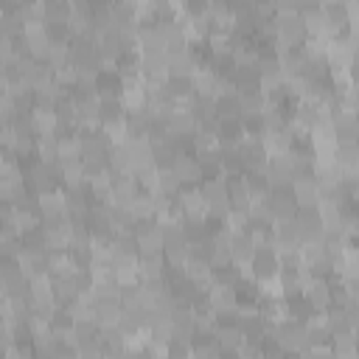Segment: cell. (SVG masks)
<instances>
[{
	"instance_id": "6da1fadb",
	"label": "cell",
	"mask_w": 359,
	"mask_h": 359,
	"mask_svg": "<svg viewBox=\"0 0 359 359\" xmlns=\"http://www.w3.org/2000/svg\"><path fill=\"white\" fill-rule=\"evenodd\" d=\"M275 42H272V50L275 53H283L289 48H300L306 42V25L300 20L297 11H289V14H275Z\"/></svg>"
},
{
	"instance_id": "7a4b0ae2",
	"label": "cell",
	"mask_w": 359,
	"mask_h": 359,
	"mask_svg": "<svg viewBox=\"0 0 359 359\" xmlns=\"http://www.w3.org/2000/svg\"><path fill=\"white\" fill-rule=\"evenodd\" d=\"M135 244H137V255H157L163 252V227L157 219H146V222H135Z\"/></svg>"
},
{
	"instance_id": "3957f363",
	"label": "cell",
	"mask_w": 359,
	"mask_h": 359,
	"mask_svg": "<svg viewBox=\"0 0 359 359\" xmlns=\"http://www.w3.org/2000/svg\"><path fill=\"white\" fill-rule=\"evenodd\" d=\"M36 210H39V219H42V224L67 219V199H65V191H62V185H59V188H53V191L36 194Z\"/></svg>"
},
{
	"instance_id": "277c9868",
	"label": "cell",
	"mask_w": 359,
	"mask_h": 359,
	"mask_svg": "<svg viewBox=\"0 0 359 359\" xmlns=\"http://www.w3.org/2000/svg\"><path fill=\"white\" fill-rule=\"evenodd\" d=\"M238 157H241V165H244V174H264L269 157L261 146V140H252V137H244L238 146H236Z\"/></svg>"
},
{
	"instance_id": "5b68a950",
	"label": "cell",
	"mask_w": 359,
	"mask_h": 359,
	"mask_svg": "<svg viewBox=\"0 0 359 359\" xmlns=\"http://www.w3.org/2000/svg\"><path fill=\"white\" fill-rule=\"evenodd\" d=\"M168 168L180 180L182 188H194V185L202 182V168H199V160L194 157V151H180Z\"/></svg>"
},
{
	"instance_id": "8992f818",
	"label": "cell",
	"mask_w": 359,
	"mask_h": 359,
	"mask_svg": "<svg viewBox=\"0 0 359 359\" xmlns=\"http://www.w3.org/2000/svg\"><path fill=\"white\" fill-rule=\"evenodd\" d=\"M289 194H292V199H294L297 208H314L320 202L317 177L314 174H294L292 185H289Z\"/></svg>"
},
{
	"instance_id": "52a82bcc",
	"label": "cell",
	"mask_w": 359,
	"mask_h": 359,
	"mask_svg": "<svg viewBox=\"0 0 359 359\" xmlns=\"http://www.w3.org/2000/svg\"><path fill=\"white\" fill-rule=\"evenodd\" d=\"M264 180L269 188H289L294 180V165H292V154H280V157H269L266 168H264Z\"/></svg>"
},
{
	"instance_id": "ba28073f",
	"label": "cell",
	"mask_w": 359,
	"mask_h": 359,
	"mask_svg": "<svg viewBox=\"0 0 359 359\" xmlns=\"http://www.w3.org/2000/svg\"><path fill=\"white\" fill-rule=\"evenodd\" d=\"M118 101H121L123 112H140V109H146L149 90H146L143 79H123V87H121Z\"/></svg>"
},
{
	"instance_id": "9c48e42d",
	"label": "cell",
	"mask_w": 359,
	"mask_h": 359,
	"mask_svg": "<svg viewBox=\"0 0 359 359\" xmlns=\"http://www.w3.org/2000/svg\"><path fill=\"white\" fill-rule=\"evenodd\" d=\"M266 208H269L272 222H286V219H294V213H297V205H294L289 188H269Z\"/></svg>"
},
{
	"instance_id": "30bf717a",
	"label": "cell",
	"mask_w": 359,
	"mask_h": 359,
	"mask_svg": "<svg viewBox=\"0 0 359 359\" xmlns=\"http://www.w3.org/2000/svg\"><path fill=\"white\" fill-rule=\"evenodd\" d=\"M300 20H303V25H306V36H314V39H334V36H337V31L331 28V22H328L323 6L309 8V11H300Z\"/></svg>"
},
{
	"instance_id": "8fae6325",
	"label": "cell",
	"mask_w": 359,
	"mask_h": 359,
	"mask_svg": "<svg viewBox=\"0 0 359 359\" xmlns=\"http://www.w3.org/2000/svg\"><path fill=\"white\" fill-rule=\"evenodd\" d=\"M28 121H31V132L34 135H59L56 107H39V104H34L31 112H28Z\"/></svg>"
},
{
	"instance_id": "7c38bea8",
	"label": "cell",
	"mask_w": 359,
	"mask_h": 359,
	"mask_svg": "<svg viewBox=\"0 0 359 359\" xmlns=\"http://www.w3.org/2000/svg\"><path fill=\"white\" fill-rule=\"evenodd\" d=\"M300 294L306 297V303H309L314 311H325V309L331 306V286H328L325 278L309 275V280H306V286H303Z\"/></svg>"
},
{
	"instance_id": "4fadbf2b",
	"label": "cell",
	"mask_w": 359,
	"mask_h": 359,
	"mask_svg": "<svg viewBox=\"0 0 359 359\" xmlns=\"http://www.w3.org/2000/svg\"><path fill=\"white\" fill-rule=\"evenodd\" d=\"M252 255H255V241L250 238V233H247V230L233 233V236H230V261H233L238 269H250Z\"/></svg>"
},
{
	"instance_id": "5bb4252c",
	"label": "cell",
	"mask_w": 359,
	"mask_h": 359,
	"mask_svg": "<svg viewBox=\"0 0 359 359\" xmlns=\"http://www.w3.org/2000/svg\"><path fill=\"white\" fill-rule=\"evenodd\" d=\"M216 81H219V76L213 73L210 65H196L194 73H191V90H194V95H210L213 98Z\"/></svg>"
},
{
	"instance_id": "9a60e30c",
	"label": "cell",
	"mask_w": 359,
	"mask_h": 359,
	"mask_svg": "<svg viewBox=\"0 0 359 359\" xmlns=\"http://www.w3.org/2000/svg\"><path fill=\"white\" fill-rule=\"evenodd\" d=\"M59 182H62V188H79V185H87L81 157H79V160H62V163H59Z\"/></svg>"
},
{
	"instance_id": "2e32d148",
	"label": "cell",
	"mask_w": 359,
	"mask_h": 359,
	"mask_svg": "<svg viewBox=\"0 0 359 359\" xmlns=\"http://www.w3.org/2000/svg\"><path fill=\"white\" fill-rule=\"evenodd\" d=\"M126 210H129V216L135 219V222H146V219H157V210H154V199H151V194L149 191H137L135 196H132V202L126 205Z\"/></svg>"
},
{
	"instance_id": "e0dca14e",
	"label": "cell",
	"mask_w": 359,
	"mask_h": 359,
	"mask_svg": "<svg viewBox=\"0 0 359 359\" xmlns=\"http://www.w3.org/2000/svg\"><path fill=\"white\" fill-rule=\"evenodd\" d=\"M331 345V356L337 359H353L356 356V331H339L328 337Z\"/></svg>"
},
{
	"instance_id": "ac0fdd59",
	"label": "cell",
	"mask_w": 359,
	"mask_h": 359,
	"mask_svg": "<svg viewBox=\"0 0 359 359\" xmlns=\"http://www.w3.org/2000/svg\"><path fill=\"white\" fill-rule=\"evenodd\" d=\"M121 311H123L121 303H95V306H93V320H95V325H98L101 331H109V328L118 325Z\"/></svg>"
},
{
	"instance_id": "d6986e66",
	"label": "cell",
	"mask_w": 359,
	"mask_h": 359,
	"mask_svg": "<svg viewBox=\"0 0 359 359\" xmlns=\"http://www.w3.org/2000/svg\"><path fill=\"white\" fill-rule=\"evenodd\" d=\"M244 140L241 118H219V146H238Z\"/></svg>"
},
{
	"instance_id": "ffe728a7",
	"label": "cell",
	"mask_w": 359,
	"mask_h": 359,
	"mask_svg": "<svg viewBox=\"0 0 359 359\" xmlns=\"http://www.w3.org/2000/svg\"><path fill=\"white\" fill-rule=\"evenodd\" d=\"M137 272H140V280H160L163 272H165L163 252H157V255H137Z\"/></svg>"
},
{
	"instance_id": "44dd1931",
	"label": "cell",
	"mask_w": 359,
	"mask_h": 359,
	"mask_svg": "<svg viewBox=\"0 0 359 359\" xmlns=\"http://www.w3.org/2000/svg\"><path fill=\"white\" fill-rule=\"evenodd\" d=\"M107 165H109L112 174H132V157H129L126 143L109 146V151H107Z\"/></svg>"
},
{
	"instance_id": "7402d4cb",
	"label": "cell",
	"mask_w": 359,
	"mask_h": 359,
	"mask_svg": "<svg viewBox=\"0 0 359 359\" xmlns=\"http://www.w3.org/2000/svg\"><path fill=\"white\" fill-rule=\"evenodd\" d=\"M34 154L39 163H59V135H36Z\"/></svg>"
},
{
	"instance_id": "603a6c76",
	"label": "cell",
	"mask_w": 359,
	"mask_h": 359,
	"mask_svg": "<svg viewBox=\"0 0 359 359\" xmlns=\"http://www.w3.org/2000/svg\"><path fill=\"white\" fill-rule=\"evenodd\" d=\"M70 0H42V22H65L70 20Z\"/></svg>"
},
{
	"instance_id": "cb8c5ba5",
	"label": "cell",
	"mask_w": 359,
	"mask_h": 359,
	"mask_svg": "<svg viewBox=\"0 0 359 359\" xmlns=\"http://www.w3.org/2000/svg\"><path fill=\"white\" fill-rule=\"evenodd\" d=\"M194 67H196V59L191 53V45L182 53H168V76H191Z\"/></svg>"
},
{
	"instance_id": "d4e9b609",
	"label": "cell",
	"mask_w": 359,
	"mask_h": 359,
	"mask_svg": "<svg viewBox=\"0 0 359 359\" xmlns=\"http://www.w3.org/2000/svg\"><path fill=\"white\" fill-rule=\"evenodd\" d=\"M213 104H216V118H241L238 93H222L213 98Z\"/></svg>"
},
{
	"instance_id": "484cf974",
	"label": "cell",
	"mask_w": 359,
	"mask_h": 359,
	"mask_svg": "<svg viewBox=\"0 0 359 359\" xmlns=\"http://www.w3.org/2000/svg\"><path fill=\"white\" fill-rule=\"evenodd\" d=\"M81 157V143L76 132H65L59 135V163L62 160H79Z\"/></svg>"
},
{
	"instance_id": "4316f807",
	"label": "cell",
	"mask_w": 359,
	"mask_h": 359,
	"mask_svg": "<svg viewBox=\"0 0 359 359\" xmlns=\"http://www.w3.org/2000/svg\"><path fill=\"white\" fill-rule=\"evenodd\" d=\"M45 62H48V67H53V70L70 65V42H50Z\"/></svg>"
},
{
	"instance_id": "83f0119b",
	"label": "cell",
	"mask_w": 359,
	"mask_h": 359,
	"mask_svg": "<svg viewBox=\"0 0 359 359\" xmlns=\"http://www.w3.org/2000/svg\"><path fill=\"white\" fill-rule=\"evenodd\" d=\"M238 109H241V118L244 115H264V109H266L264 95L261 93H238Z\"/></svg>"
},
{
	"instance_id": "f1b7e54d",
	"label": "cell",
	"mask_w": 359,
	"mask_h": 359,
	"mask_svg": "<svg viewBox=\"0 0 359 359\" xmlns=\"http://www.w3.org/2000/svg\"><path fill=\"white\" fill-rule=\"evenodd\" d=\"M157 191L165 194V196H171V199L182 191V185H180V180L171 174V168H157ZM151 194H154V191H151Z\"/></svg>"
},
{
	"instance_id": "f546056e",
	"label": "cell",
	"mask_w": 359,
	"mask_h": 359,
	"mask_svg": "<svg viewBox=\"0 0 359 359\" xmlns=\"http://www.w3.org/2000/svg\"><path fill=\"white\" fill-rule=\"evenodd\" d=\"M14 112H17L14 98H11L8 93H0V126H3V123H8V121L14 118Z\"/></svg>"
},
{
	"instance_id": "4dcf8cb0",
	"label": "cell",
	"mask_w": 359,
	"mask_h": 359,
	"mask_svg": "<svg viewBox=\"0 0 359 359\" xmlns=\"http://www.w3.org/2000/svg\"><path fill=\"white\" fill-rule=\"evenodd\" d=\"M0 93H8V76L0 70Z\"/></svg>"
},
{
	"instance_id": "1f68e13d",
	"label": "cell",
	"mask_w": 359,
	"mask_h": 359,
	"mask_svg": "<svg viewBox=\"0 0 359 359\" xmlns=\"http://www.w3.org/2000/svg\"><path fill=\"white\" fill-rule=\"evenodd\" d=\"M6 300V286H3V280H0V303Z\"/></svg>"
},
{
	"instance_id": "d6a6232c",
	"label": "cell",
	"mask_w": 359,
	"mask_h": 359,
	"mask_svg": "<svg viewBox=\"0 0 359 359\" xmlns=\"http://www.w3.org/2000/svg\"><path fill=\"white\" fill-rule=\"evenodd\" d=\"M0 14H3V0H0Z\"/></svg>"
}]
</instances>
